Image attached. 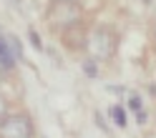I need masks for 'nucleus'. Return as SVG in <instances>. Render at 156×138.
Masks as SVG:
<instances>
[{"label":"nucleus","instance_id":"1","mask_svg":"<svg viewBox=\"0 0 156 138\" xmlns=\"http://www.w3.org/2000/svg\"><path fill=\"white\" fill-rule=\"evenodd\" d=\"M86 48H88L93 60H106V58H111L113 50H116L113 30H108V28H96L88 35V40H86Z\"/></svg>","mask_w":156,"mask_h":138},{"label":"nucleus","instance_id":"2","mask_svg":"<svg viewBox=\"0 0 156 138\" xmlns=\"http://www.w3.org/2000/svg\"><path fill=\"white\" fill-rule=\"evenodd\" d=\"M0 138H33V126L23 116H8L0 121Z\"/></svg>","mask_w":156,"mask_h":138},{"label":"nucleus","instance_id":"3","mask_svg":"<svg viewBox=\"0 0 156 138\" xmlns=\"http://www.w3.org/2000/svg\"><path fill=\"white\" fill-rule=\"evenodd\" d=\"M20 58V48H18L13 35H0V65H5L8 71L18 63Z\"/></svg>","mask_w":156,"mask_h":138},{"label":"nucleus","instance_id":"4","mask_svg":"<svg viewBox=\"0 0 156 138\" xmlns=\"http://www.w3.org/2000/svg\"><path fill=\"white\" fill-rule=\"evenodd\" d=\"M113 116H116V123H119V126L126 123V118H123V111H121V108H113Z\"/></svg>","mask_w":156,"mask_h":138},{"label":"nucleus","instance_id":"5","mask_svg":"<svg viewBox=\"0 0 156 138\" xmlns=\"http://www.w3.org/2000/svg\"><path fill=\"white\" fill-rule=\"evenodd\" d=\"M5 118V103H3V98H0V121Z\"/></svg>","mask_w":156,"mask_h":138},{"label":"nucleus","instance_id":"6","mask_svg":"<svg viewBox=\"0 0 156 138\" xmlns=\"http://www.w3.org/2000/svg\"><path fill=\"white\" fill-rule=\"evenodd\" d=\"M5 73H8V68H5V65H0V81L5 78Z\"/></svg>","mask_w":156,"mask_h":138},{"label":"nucleus","instance_id":"7","mask_svg":"<svg viewBox=\"0 0 156 138\" xmlns=\"http://www.w3.org/2000/svg\"><path fill=\"white\" fill-rule=\"evenodd\" d=\"M53 3H71L73 5V3H78V0H53Z\"/></svg>","mask_w":156,"mask_h":138}]
</instances>
